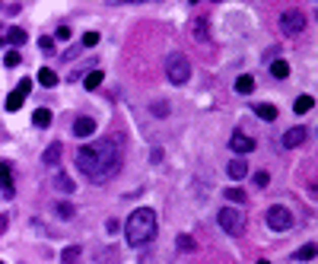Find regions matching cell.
I'll return each instance as SVG.
<instances>
[{
    "mask_svg": "<svg viewBox=\"0 0 318 264\" xmlns=\"http://www.w3.org/2000/svg\"><path fill=\"white\" fill-rule=\"evenodd\" d=\"M121 166V143L118 140H96V143H86V147L77 150V169L83 172L92 182H105L112 178Z\"/></svg>",
    "mask_w": 318,
    "mask_h": 264,
    "instance_id": "cell-1",
    "label": "cell"
},
{
    "mask_svg": "<svg viewBox=\"0 0 318 264\" xmlns=\"http://www.w3.org/2000/svg\"><path fill=\"white\" fill-rule=\"evenodd\" d=\"M124 236H127V242H131L134 248L147 245L150 239L156 236V213H153L150 207L134 210L131 217H127V223H124Z\"/></svg>",
    "mask_w": 318,
    "mask_h": 264,
    "instance_id": "cell-2",
    "label": "cell"
},
{
    "mask_svg": "<svg viewBox=\"0 0 318 264\" xmlns=\"http://www.w3.org/2000/svg\"><path fill=\"white\" fill-rule=\"evenodd\" d=\"M166 77L175 83V86H185L188 80H191V61H188L185 54H169L166 57Z\"/></svg>",
    "mask_w": 318,
    "mask_h": 264,
    "instance_id": "cell-3",
    "label": "cell"
},
{
    "mask_svg": "<svg viewBox=\"0 0 318 264\" xmlns=\"http://www.w3.org/2000/svg\"><path fill=\"white\" fill-rule=\"evenodd\" d=\"M217 223H220V229L229 233V236H242L245 233V217H242V210H235V207H223L217 213Z\"/></svg>",
    "mask_w": 318,
    "mask_h": 264,
    "instance_id": "cell-4",
    "label": "cell"
},
{
    "mask_svg": "<svg viewBox=\"0 0 318 264\" xmlns=\"http://www.w3.org/2000/svg\"><path fill=\"white\" fill-rule=\"evenodd\" d=\"M267 226L274 233H287L293 226V213L290 207H284V204H274V207H267Z\"/></svg>",
    "mask_w": 318,
    "mask_h": 264,
    "instance_id": "cell-5",
    "label": "cell"
},
{
    "mask_svg": "<svg viewBox=\"0 0 318 264\" xmlns=\"http://www.w3.org/2000/svg\"><path fill=\"white\" fill-rule=\"evenodd\" d=\"M305 13L302 10H287V13H280V29H284V35H299L305 29Z\"/></svg>",
    "mask_w": 318,
    "mask_h": 264,
    "instance_id": "cell-6",
    "label": "cell"
},
{
    "mask_svg": "<svg viewBox=\"0 0 318 264\" xmlns=\"http://www.w3.org/2000/svg\"><path fill=\"white\" fill-rule=\"evenodd\" d=\"M188 32H191V39L201 42V45L210 42V22H207L204 16H191V22H188Z\"/></svg>",
    "mask_w": 318,
    "mask_h": 264,
    "instance_id": "cell-7",
    "label": "cell"
},
{
    "mask_svg": "<svg viewBox=\"0 0 318 264\" xmlns=\"http://www.w3.org/2000/svg\"><path fill=\"white\" fill-rule=\"evenodd\" d=\"M229 147H232V153H252L258 143L249 137V134H242V130H235L232 134V140H229Z\"/></svg>",
    "mask_w": 318,
    "mask_h": 264,
    "instance_id": "cell-8",
    "label": "cell"
},
{
    "mask_svg": "<svg viewBox=\"0 0 318 264\" xmlns=\"http://www.w3.org/2000/svg\"><path fill=\"white\" fill-rule=\"evenodd\" d=\"M305 137H309V130H305V127H290L284 134V147H299Z\"/></svg>",
    "mask_w": 318,
    "mask_h": 264,
    "instance_id": "cell-9",
    "label": "cell"
},
{
    "mask_svg": "<svg viewBox=\"0 0 318 264\" xmlns=\"http://www.w3.org/2000/svg\"><path fill=\"white\" fill-rule=\"evenodd\" d=\"M92 130H96V121H92V118H77L74 121V134L77 137H89Z\"/></svg>",
    "mask_w": 318,
    "mask_h": 264,
    "instance_id": "cell-10",
    "label": "cell"
},
{
    "mask_svg": "<svg viewBox=\"0 0 318 264\" xmlns=\"http://www.w3.org/2000/svg\"><path fill=\"white\" fill-rule=\"evenodd\" d=\"M0 191L10 197L13 194V175H10V166L7 162H0Z\"/></svg>",
    "mask_w": 318,
    "mask_h": 264,
    "instance_id": "cell-11",
    "label": "cell"
},
{
    "mask_svg": "<svg viewBox=\"0 0 318 264\" xmlns=\"http://www.w3.org/2000/svg\"><path fill=\"white\" fill-rule=\"evenodd\" d=\"M226 172H229V178H235V182H239V178L249 175V162H245V159H232V162L226 166Z\"/></svg>",
    "mask_w": 318,
    "mask_h": 264,
    "instance_id": "cell-12",
    "label": "cell"
},
{
    "mask_svg": "<svg viewBox=\"0 0 318 264\" xmlns=\"http://www.w3.org/2000/svg\"><path fill=\"white\" fill-rule=\"evenodd\" d=\"M80 255H83V248H80V245H67L61 251V264H80Z\"/></svg>",
    "mask_w": 318,
    "mask_h": 264,
    "instance_id": "cell-13",
    "label": "cell"
},
{
    "mask_svg": "<svg viewBox=\"0 0 318 264\" xmlns=\"http://www.w3.org/2000/svg\"><path fill=\"white\" fill-rule=\"evenodd\" d=\"M22 102H26V92H22V89H13V92L7 95V112H19Z\"/></svg>",
    "mask_w": 318,
    "mask_h": 264,
    "instance_id": "cell-14",
    "label": "cell"
},
{
    "mask_svg": "<svg viewBox=\"0 0 318 264\" xmlns=\"http://www.w3.org/2000/svg\"><path fill=\"white\" fill-rule=\"evenodd\" d=\"M32 124H35V127H48V124H51V112H48V109H35V112H32Z\"/></svg>",
    "mask_w": 318,
    "mask_h": 264,
    "instance_id": "cell-15",
    "label": "cell"
},
{
    "mask_svg": "<svg viewBox=\"0 0 318 264\" xmlns=\"http://www.w3.org/2000/svg\"><path fill=\"white\" fill-rule=\"evenodd\" d=\"M252 89H255V80H252L249 74H242L239 80H235V92H239V95H249Z\"/></svg>",
    "mask_w": 318,
    "mask_h": 264,
    "instance_id": "cell-16",
    "label": "cell"
},
{
    "mask_svg": "<svg viewBox=\"0 0 318 264\" xmlns=\"http://www.w3.org/2000/svg\"><path fill=\"white\" fill-rule=\"evenodd\" d=\"M4 42H10L13 48H19L22 42H26V29H19V26H16V29H10V32L4 35Z\"/></svg>",
    "mask_w": 318,
    "mask_h": 264,
    "instance_id": "cell-17",
    "label": "cell"
},
{
    "mask_svg": "<svg viewBox=\"0 0 318 264\" xmlns=\"http://www.w3.org/2000/svg\"><path fill=\"white\" fill-rule=\"evenodd\" d=\"M255 115H261L264 121H274V118H277V109H274L270 102H261V105H255Z\"/></svg>",
    "mask_w": 318,
    "mask_h": 264,
    "instance_id": "cell-18",
    "label": "cell"
},
{
    "mask_svg": "<svg viewBox=\"0 0 318 264\" xmlns=\"http://www.w3.org/2000/svg\"><path fill=\"white\" fill-rule=\"evenodd\" d=\"M39 83H42V86H57V74L51 67H42L39 70Z\"/></svg>",
    "mask_w": 318,
    "mask_h": 264,
    "instance_id": "cell-19",
    "label": "cell"
},
{
    "mask_svg": "<svg viewBox=\"0 0 318 264\" xmlns=\"http://www.w3.org/2000/svg\"><path fill=\"white\" fill-rule=\"evenodd\" d=\"M270 74H274V80H287L290 77V64L287 61H274L270 64Z\"/></svg>",
    "mask_w": 318,
    "mask_h": 264,
    "instance_id": "cell-20",
    "label": "cell"
},
{
    "mask_svg": "<svg viewBox=\"0 0 318 264\" xmlns=\"http://www.w3.org/2000/svg\"><path fill=\"white\" fill-rule=\"evenodd\" d=\"M102 80H105V74H102V70H92V74H86L83 86H86V89H99V86H102Z\"/></svg>",
    "mask_w": 318,
    "mask_h": 264,
    "instance_id": "cell-21",
    "label": "cell"
},
{
    "mask_svg": "<svg viewBox=\"0 0 318 264\" xmlns=\"http://www.w3.org/2000/svg\"><path fill=\"white\" fill-rule=\"evenodd\" d=\"M54 213H57V217H61V220H74V204H67V201H61V204H54Z\"/></svg>",
    "mask_w": 318,
    "mask_h": 264,
    "instance_id": "cell-22",
    "label": "cell"
},
{
    "mask_svg": "<svg viewBox=\"0 0 318 264\" xmlns=\"http://www.w3.org/2000/svg\"><path fill=\"white\" fill-rule=\"evenodd\" d=\"M312 105H315V99H312V95H299V99L293 102V109H296V115H305V112L312 109Z\"/></svg>",
    "mask_w": 318,
    "mask_h": 264,
    "instance_id": "cell-23",
    "label": "cell"
},
{
    "mask_svg": "<svg viewBox=\"0 0 318 264\" xmlns=\"http://www.w3.org/2000/svg\"><path fill=\"white\" fill-rule=\"evenodd\" d=\"M57 159H61V143H51V147L45 150V166H54Z\"/></svg>",
    "mask_w": 318,
    "mask_h": 264,
    "instance_id": "cell-24",
    "label": "cell"
},
{
    "mask_svg": "<svg viewBox=\"0 0 318 264\" xmlns=\"http://www.w3.org/2000/svg\"><path fill=\"white\" fill-rule=\"evenodd\" d=\"M318 255V248H315V242H309V245H302L299 251H296V258L299 261H309V258H315Z\"/></svg>",
    "mask_w": 318,
    "mask_h": 264,
    "instance_id": "cell-25",
    "label": "cell"
},
{
    "mask_svg": "<svg viewBox=\"0 0 318 264\" xmlns=\"http://www.w3.org/2000/svg\"><path fill=\"white\" fill-rule=\"evenodd\" d=\"M226 197H229L232 204H239V207H242L245 201H249V197H245V191H242V188H229V191H226Z\"/></svg>",
    "mask_w": 318,
    "mask_h": 264,
    "instance_id": "cell-26",
    "label": "cell"
},
{
    "mask_svg": "<svg viewBox=\"0 0 318 264\" xmlns=\"http://www.w3.org/2000/svg\"><path fill=\"white\" fill-rule=\"evenodd\" d=\"M179 251H194V239L191 236H179Z\"/></svg>",
    "mask_w": 318,
    "mask_h": 264,
    "instance_id": "cell-27",
    "label": "cell"
},
{
    "mask_svg": "<svg viewBox=\"0 0 318 264\" xmlns=\"http://www.w3.org/2000/svg\"><path fill=\"white\" fill-rule=\"evenodd\" d=\"M57 188H61V191H74V182H70L64 172H57Z\"/></svg>",
    "mask_w": 318,
    "mask_h": 264,
    "instance_id": "cell-28",
    "label": "cell"
},
{
    "mask_svg": "<svg viewBox=\"0 0 318 264\" xmlns=\"http://www.w3.org/2000/svg\"><path fill=\"white\" fill-rule=\"evenodd\" d=\"M99 45V32H86L83 35V48H96Z\"/></svg>",
    "mask_w": 318,
    "mask_h": 264,
    "instance_id": "cell-29",
    "label": "cell"
},
{
    "mask_svg": "<svg viewBox=\"0 0 318 264\" xmlns=\"http://www.w3.org/2000/svg\"><path fill=\"white\" fill-rule=\"evenodd\" d=\"M252 178H255V185H258V188H267V182H270V175H267L264 169H261V172H255Z\"/></svg>",
    "mask_w": 318,
    "mask_h": 264,
    "instance_id": "cell-30",
    "label": "cell"
},
{
    "mask_svg": "<svg viewBox=\"0 0 318 264\" xmlns=\"http://www.w3.org/2000/svg\"><path fill=\"white\" fill-rule=\"evenodd\" d=\"M4 64H7V67H16V64H19V51H7V54H4Z\"/></svg>",
    "mask_w": 318,
    "mask_h": 264,
    "instance_id": "cell-31",
    "label": "cell"
},
{
    "mask_svg": "<svg viewBox=\"0 0 318 264\" xmlns=\"http://www.w3.org/2000/svg\"><path fill=\"white\" fill-rule=\"evenodd\" d=\"M112 4H162V0H112Z\"/></svg>",
    "mask_w": 318,
    "mask_h": 264,
    "instance_id": "cell-32",
    "label": "cell"
},
{
    "mask_svg": "<svg viewBox=\"0 0 318 264\" xmlns=\"http://www.w3.org/2000/svg\"><path fill=\"white\" fill-rule=\"evenodd\" d=\"M67 39H70V29L61 26V29H57V42H67Z\"/></svg>",
    "mask_w": 318,
    "mask_h": 264,
    "instance_id": "cell-33",
    "label": "cell"
},
{
    "mask_svg": "<svg viewBox=\"0 0 318 264\" xmlns=\"http://www.w3.org/2000/svg\"><path fill=\"white\" fill-rule=\"evenodd\" d=\"M39 45H42V51H54V39H42Z\"/></svg>",
    "mask_w": 318,
    "mask_h": 264,
    "instance_id": "cell-34",
    "label": "cell"
},
{
    "mask_svg": "<svg viewBox=\"0 0 318 264\" xmlns=\"http://www.w3.org/2000/svg\"><path fill=\"white\" fill-rule=\"evenodd\" d=\"M105 233H109V236L118 233V220H109V223H105Z\"/></svg>",
    "mask_w": 318,
    "mask_h": 264,
    "instance_id": "cell-35",
    "label": "cell"
},
{
    "mask_svg": "<svg viewBox=\"0 0 318 264\" xmlns=\"http://www.w3.org/2000/svg\"><path fill=\"white\" fill-rule=\"evenodd\" d=\"M7 229V217H0V233H4Z\"/></svg>",
    "mask_w": 318,
    "mask_h": 264,
    "instance_id": "cell-36",
    "label": "cell"
},
{
    "mask_svg": "<svg viewBox=\"0 0 318 264\" xmlns=\"http://www.w3.org/2000/svg\"><path fill=\"white\" fill-rule=\"evenodd\" d=\"M4 35H7V29H4V26H0V42H4Z\"/></svg>",
    "mask_w": 318,
    "mask_h": 264,
    "instance_id": "cell-37",
    "label": "cell"
},
{
    "mask_svg": "<svg viewBox=\"0 0 318 264\" xmlns=\"http://www.w3.org/2000/svg\"><path fill=\"white\" fill-rule=\"evenodd\" d=\"M188 4H204V0H188Z\"/></svg>",
    "mask_w": 318,
    "mask_h": 264,
    "instance_id": "cell-38",
    "label": "cell"
},
{
    "mask_svg": "<svg viewBox=\"0 0 318 264\" xmlns=\"http://www.w3.org/2000/svg\"><path fill=\"white\" fill-rule=\"evenodd\" d=\"M258 264H267V261H264V258H261V261H258Z\"/></svg>",
    "mask_w": 318,
    "mask_h": 264,
    "instance_id": "cell-39",
    "label": "cell"
},
{
    "mask_svg": "<svg viewBox=\"0 0 318 264\" xmlns=\"http://www.w3.org/2000/svg\"><path fill=\"white\" fill-rule=\"evenodd\" d=\"M0 264H4V261H0Z\"/></svg>",
    "mask_w": 318,
    "mask_h": 264,
    "instance_id": "cell-40",
    "label": "cell"
}]
</instances>
